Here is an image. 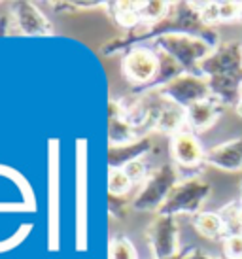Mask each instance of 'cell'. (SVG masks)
I'll return each instance as SVG.
<instances>
[{
  "mask_svg": "<svg viewBox=\"0 0 242 259\" xmlns=\"http://www.w3.org/2000/svg\"><path fill=\"white\" fill-rule=\"evenodd\" d=\"M229 252L233 253V255H238L242 257V237H233L229 240Z\"/></svg>",
  "mask_w": 242,
  "mask_h": 259,
  "instance_id": "9c48e42d",
  "label": "cell"
},
{
  "mask_svg": "<svg viewBox=\"0 0 242 259\" xmlns=\"http://www.w3.org/2000/svg\"><path fill=\"white\" fill-rule=\"evenodd\" d=\"M238 259H242V257H238Z\"/></svg>",
  "mask_w": 242,
  "mask_h": 259,
  "instance_id": "4fadbf2b",
  "label": "cell"
},
{
  "mask_svg": "<svg viewBox=\"0 0 242 259\" xmlns=\"http://www.w3.org/2000/svg\"><path fill=\"white\" fill-rule=\"evenodd\" d=\"M238 220H240V223H242V212H240V216H238Z\"/></svg>",
  "mask_w": 242,
  "mask_h": 259,
  "instance_id": "8fae6325",
  "label": "cell"
},
{
  "mask_svg": "<svg viewBox=\"0 0 242 259\" xmlns=\"http://www.w3.org/2000/svg\"><path fill=\"white\" fill-rule=\"evenodd\" d=\"M125 68L131 78L138 79V81H146L151 78V74L155 72V59L150 51L136 50L125 61Z\"/></svg>",
  "mask_w": 242,
  "mask_h": 259,
  "instance_id": "6da1fadb",
  "label": "cell"
},
{
  "mask_svg": "<svg viewBox=\"0 0 242 259\" xmlns=\"http://www.w3.org/2000/svg\"><path fill=\"white\" fill-rule=\"evenodd\" d=\"M125 174L129 176V180H136V178H142L144 174V165L140 161H131L125 166Z\"/></svg>",
  "mask_w": 242,
  "mask_h": 259,
  "instance_id": "8992f818",
  "label": "cell"
},
{
  "mask_svg": "<svg viewBox=\"0 0 242 259\" xmlns=\"http://www.w3.org/2000/svg\"><path fill=\"white\" fill-rule=\"evenodd\" d=\"M119 8L123 12H119V21L121 25H125V27H131V25H135L136 21V12H127L123 4H119Z\"/></svg>",
  "mask_w": 242,
  "mask_h": 259,
  "instance_id": "ba28073f",
  "label": "cell"
},
{
  "mask_svg": "<svg viewBox=\"0 0 242 259\" xmlns=\"http://www.w3.org/2000/svg\"><path fill=\"white\" fill-rule=\"evenodd\" d=\"M197 225H199V229L203 231L205 235H216V233L221 229L220 218H216L214 214H205V216H200Z\"/></svg>",
  "mask_w": 242,
  "mask_h": 259,
  "instance_id": "277c9868",
  "label": "cell"
},
{
  "mask_svg": "<svg viewBox=\"0 0 242 259\" xmlns=\"http://www.w3.org/2000/svg\"><path fill=\"white\" fill-rule=\"evenodd\" d=\"M174 153H176V159H178L180 163H184V165H193V163L200 157L199 144H197L189 135H180V137L176 138Z\"/></svg>",
  "mask_w": 242,
  "mask_h": 259,
  "instance_id": "7a4b0ae2",
  "label": "cell"
},
{
  "mask_svg": "<svg viewBox=\"0 0 242 259\" xmlns=\"http://www.w3.org/2000/svg\"><path fill=\"white\" fill-rule=\"evenodd\" d=\"M210 119V114H208V108H203V106H197L193 110V123L195 125H205V123Z\"/></svg>",
  "mask_w": 242,
  "mask_h": 259,
  "instance_id": "52a82bcc",
  "label": "cell"
},
{
  "mask_svg": "<svg viewBox=\"0 0 242 259\" xmlns=\"http://www.w3.org/2000/svg\"><path fill=\"white\" fill-rule=\"evenodd\" d=\"M112 259H136L133 246L127 240H115L112 246Z\"/></svg>",
  "mask_w": 242,
  "mask_h": 259,
  "instance_id": "5b68a950",
  "label": "cell"
},
{
  "mask_svg": "<svg viewBox=\"0 0 242 259\" xmlns=\"http://www.w3.org/2000/svg\"><path fill=\"white\" fill-rule=\"evenodd\" d=\"M238 112H240V114H242V106H240V108H238Z\"/></svg>",
  "mask_w": 242,
  "mask_h": 259,
  "instance_id": "7c38bea8",
  "label": "cell"
},
{
  "mask_svg": "<svg viewBox=\"0 0 242 259\" xmlns=\"http://www.w3.org/2000/svg\"><path fill=\"white\" fill-rule=\"evenodd\" d=\"M129 184H131V180H129V176L125 174V170L110 168V176H108V189H110V193L114 195L125 193Z\"/></svg>",
  "mask_w": 242,
  "mask_h": 259,
  "instance_id": "3957f363",
  "label": "cell"
},
{
  "mask_svg": "<svg viewBox=\"0 0 242 259\" xmlns=\"http://www.w3.org/2000/svg\"><path fill=\"white\" fill-rule=\"evenodd\" d=\"M236 6L235 4H221L220 6V17H231L235 14Z\"/></svg>",
  "mask_w": 242,
  "mask_h": 259,
  "instance_id": "30bf717a",
  "label": "cell"
}]
</instances>
